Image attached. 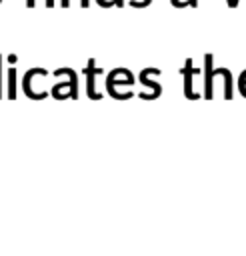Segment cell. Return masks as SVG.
I'll use <instances>...</instances> for the list:
<instances>
[{
	"label": "cell",
	"instance_id": "obj_10",
	"mask_svg": "<svg viewBox=\"0 0 246 256\" xmlns=\"http://www.w3.org/2000/svg\"><path fill=\"white\" fill-rule=\"evenodd\" d=\"M16 78H18V74H16V68L12 66L8 70V96H6L10 100H16Z\"/></svg>",
	"mask_w": 246,
	"mask_h": 256
},
{
	"label": "cell",
	"instance_id": "obj_3",
	"mask_svg": "<svg viewBox=\"0 0 246 256\" xmlns=\"http://www.w3.org/2000/svg\"><path fill=\"white\" fill-rule=\"evenodd\" d=\"M200 74V68H194L192 66V58H186L184 60V66H182V78H184V96L188 100H198L200 94L192 90V78Z\"/></svg>",
	"mask_w": 246,
	"mask_h": 256
},
{
	"label": "cell",
	"instance_id": "obj_7",
	"mask_svg": "<svg viewBox=\"0 0 246 256\" xmlns=\"http://www.w3.org/2000/svg\"><path fill=\"white\" fill-rule=\"evenodd\" d=\"M222 76L224 78V98L226 100H232L234 96V82H232V72L228 68H214V76Z\"/></svg>",
	"mask_w": 246,
	"mask_h": 256
},
{
	"label": "cell",
	"instance_id": "obj_14",
	"mask_svg": "<svg viewBox=\"0 0 246 256\" xmlns=\"http://www.w3.org/2000/svg\"><path fill=\"white\" fill-rule=\"evenodd\" d=\"M80 4H82V8H88L90 6V0H80Z\"/></svg>",
	"mask_w": 246,
	"mask_h": 256
},
{
	"label": "cell",
	"instance_id": "obj_1",
	"mask_svg": "<svg viewBox=\"0 0 246 256\" xmlns=\"http://www.w3.org/2000/svg\"><path fill=\"white\" fill-rule=\"evenodd\" d=\"M116 84H126V86H132L134 84V76L128 68H114L108 72V78H106V90L112 98L120 100L118 92H116Z\"/></svg>",
	"mask_w": 246,
	"mask_h": 256
},
{
	"label": "cell",
	"instance_id": "obj_11",
	"mask_svg": "<svg viewBox=\"0 0 246 256\" xmlns=\"http://www.w3.org/2000/svg\"><path fill=\"white\" fill-rule=\"evenodd\" d=\"M150 2H152V0H142V2H134V0H132L130 6H134V8H146V6H150Z\"/></svg>",
	"mask_w": 246,
	"mask_h": 256
},
{
	"label": "cell",
	"instance_id": "obj_8",
	"mask_svg": "<svg viewBox=\"0 0 246 256\" xmlns=\"http://www.w3.org/2000/svg\"><path fill=\"white\" fill-rule=\"evenodd\" d=\"M64 74L70 78V96L68 98L76 100L78 98V76H76V72L72 68H58V70H54V76H64Z\"/></svg>",
	"mask_w": 246,
	"mask_h": 256
},
{
	"label": "cell",
	"instance_id": "obj_4",
	"mask_svg": "<svg viewBox=\"0 0 246 256\" xmlns=\"http://www.w3.org/2000/svg\"><path fill=\"white\" fill-rule=\"evenodd\" d=\"M84 74H86V94H88V98L90 100H100L102 94L96 92L94 84H96V74H102V68H96V60L94 58L88 60V64L84 68Z\"/></svg>",
	"mask_w": 246,
	"mask_h": 256
},
{
	"label": "cell",
	"instance_id": "obj_2",
	"mask_svg": "<svg viewBox=\"0 0 246 256\" xmlns=\"http://www.w3.org/2000/svg\"><path fill=\"white\" fill-rule=\"evenodd\" d=\"M40 74L48 76V70H44V68H30V70L24 74V78H22V90H24V94H26L30 100H42V98L48 96L46 90H44V92H36V90H32V80H34L36 76H40Z\"/></svg>",
	"mask_w": 246,
	"mask_h": 256
},
{
	"label": "cell",
	"instance_id": "obj_6",
	"mask_svg": "<svg viewBox=\"0 0 246 256\" xmlns=\"http://www.w3.org/2000/svg\"><path fill=\"white\" fill-rule=\"evenodd\" d=\"M214 56L208 52L204 54V98H212V78H214V66H212Z\"/></svg>",
	"mask_w": 246,
	"mask_h": 256
},
{
	"label": "cell",
	"instance_id": "obj_13",
	"mask_svg": "<svg viewBox=\"0 0 246 256\" xmlns=\"http://www.w3.org/2000/svg\"><path fill=\"white\" fill-rule=\"evenodd\" d=\"M0 98H2V56H0Z\"/></svg>",
	"mask_w": 246,
	"mask_h": 256
},
{
	"label": "cell",
	"instance_id": "obj_18",
	"mask_svg": "<svg viewBox=\"0 0 246 256\" xmlns=\"http://www.w3.org/2000/svg\"><path fill=\"white\" fill-rule=\"evenodd\" d=\"M228 6H230V8H234V2H232V0H228Z\"/></svg>",
	"mask_w": 246,
	"mask_h": 256
},
{
	"label": "cell",
	"instance_id": "obj_15",
	"mask_svg": "<svg viewBox=\"0 0 246 256\" xmlns=\"http://www.w3.org/2000/svg\"><path fill=\"white\" fill-rule=\"evenodd\" d=\"M114 6H118V8H122V6H124V0H114Z\"/></svg>",
	"mask_w": 246,
	"mask_h": 256
},
{
	"label": "cell",
	"instance_id": "obj_12",
	"mask_svg": "<svg viewBox=\"0 0 246 256\" xmlns=\"http://www.w3.org/2000/svg\"><path fill=\"white\" fill-rule=\"evenodd\" d=\"M178 2H180V0H170V4H172V6H176ZM186 2H188V6H190V8H196V6H198V0H186Z\"/></svg>",
	"mask_w": 246,
	"mask_h": 256
},
{
	"label": "cell",
	"instance_id": "obj_17",
	"mask_svg": "<svg viewBox=\"0 0 246 256\" xmlns=\"http://www.w3.org/2000/svg\"><path fill=\"white\" fill-rule=\"evenodd\" d=\"M46 6H48V8H52V6H54V0H46Z\"/></svg>",
	"mask_w": 246,
	"mask_h": 256
},
{
	"label": "cell",
	"instance_id": "obj_16",
	"mask_svg": "<svg viewBox=\"0 0 246 256\" xmlns=\"http://www.w3.org/2000/svg\"><path fill=\"white\" fill-rule=\"evenodd\" d=\"M60 4H62L64 8H68V6H70V0H60Z\"/></svg>",
	"mask_w": 246,
	"mask_h": 256
},
{
	"label": "cell",
	"instance_id": "obj_5",
	"mask_svg": "<svg viewBox=\"0 0 246 256\" xmlns=\"http://www.w3.org/2000/svg\"><path fill=\"white\" fill-rule=\"evenodd\" d=\"M150 74H156V76H158V74H160V70H158V68H144V70L140 72V82L152 88V92H150V94L140 92V98H142V100H156V98L162 94V86H160L158 82H154V80H148V76H150Z\"/></svg>",
	"mask_w": 246,
	"mask_h": 256
},
{
	"label": "cell",
	"instance_id": "obj_9",
	"mask_svg": "<svg viewBox=\"0 0 246 256\" xmlns=\"http://www.w3.org/2000/svg\"><path fill=\"white\" fill-rule=\"evenodd\" d=\"M64 76H66V74H64ZM66 88H68V96H70V80H64V82L54 84V86H52V90H50L52 98H56V100H64L66 96L62 94V90H66Z\"/></svg>",
	"mask_w": 246,
	"mask_h": 256
}]
</instances>
